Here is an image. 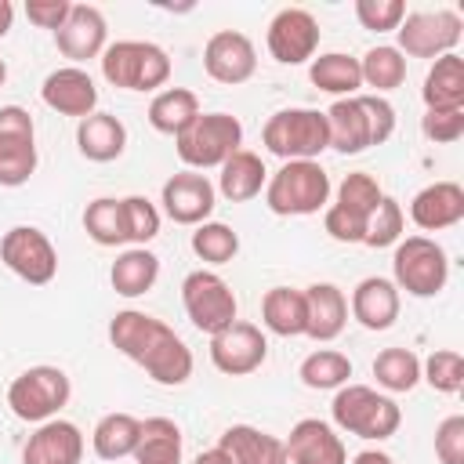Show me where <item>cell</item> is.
<instances>
[{
  "label": "cell",
  "mask_w": 464,
  "mask_h": 464,
  "mask_svg": "<svg viewBox=\"0 0 464 464\" xmlns=\"http://www.w3.org/2000/svg\"><path fill=\"white\" fill-rule=\"evenodd\" d=\"M243 145V123L232 112H199L178 138V160L188 170H207V167H221L232 152H239Z\"/></svg>",
  "instance_id": "6"
},
{
  "label": "cell",
  "mask_w": 464,
  "mask_h": 464,
  "mask_svg": "<svg viewBox=\"0 0 464 464\" xmlns=\"http://www.w3.org/2000/svg\"><path fill=\"white\" fill-rule=\"evenodd\" d=\"M399 308H402L399 286L392 279H384V276H366L352 290V301H348L352 319L359 326H366V330H388V326H395Z\"/></svg>",
  "instance_id": "21"
},
{
  "label": "cell",
  "mask_w": 464,
  "mask_h": 464,
  "mask_svg": "<svg viewBox=\"0 0 464 464\" xmlns=\"http://www.w3.org/2000/svg\"><path fill=\"white\" fill-rule=\"evenodd\" d=\"M109 341L120 355H127L130 362H138L156 384L178 388L192 377V352L188 344L156 315L138 312V308H123L109 319Z\"/></svg>",
  "instance_id": "1"
},
{
  "label": "cell",
  "mask_w": 464,
  "mask_h": 464,
  "mask_svg": "<svg viewBox=\"0 0 464 464\" xmlns=\"http://www.w3.org/2000/svg\"><path fill=\"white\" fill-rule=\"evenodd\" d=\"M355 18L370 33H392L406 18L402 0H355Z\"/></svg>",
  "instance_id": "44"
},
{
  "label": "cell",
  "mask_w": 464,
  "mask_h": 464,
  "mask_svg": "<svg viewBox=\"0 0 464 464\" xmlns=\"http://www.w3.org/2000/svg\"><path fill=\"white\" fill-rule=\"evenodd\" d=\"M11 25H14V4L11 0H0V40L11 33Z\"/></svg>",
  "instance_id": "51"
},
{
  "label": "cell",
  "mask_w": 464,
  "mask_h": 464,
  "mask_svg": "<svg viewBox=\"0 0 464 464\" xmlns=\"http://www.w3.org/2000/svg\"><path fill=\"white\" fill-rule=\"evenodd\" d=\"M138 439H141V420L130 417V413H105L94 431H91V446L102 460H123V457H134L138 450Z\"/></svg>",
  "instance_id": "33"
},
{
  "label": "cell",
  "mask_w": 464,
  "mask_h": 464,
  "mask_svg": "<svg viewBox=\"0 0 464 464\" xmlns=\"http://www.w3.org/2000/svg\"><path fill=\"white\" fill-rule=\"evenodd\" d=\"M265 203L279 218L319 214L330 203V174L319 160H290L265 181Z\"/></svg>",
  "instance_id": "2"
},
{
  "label": "cell",
  "mask_w": 464,
  "mask_h": 464,
  "mask_svg": "<svg viewBox=\"0 0 464 464\" xmlns=\"http://www.w3.org/2000/svg\"><path fill=\"white\" fill-rule=\"evenodd\" d=\"M283 442H286V464H348L344 439L337 435L334 424L319 417L297 420Z\"/></svg>",
  "instance_id": "19"
},
{
  "label": "cell",
  "mask_w": 464,
  "mask_h": 464,
  "mask_svg": "<svg viewBox=\"0 0 464 464\" xmlns=\"http://www.w3.org/2000/svg\"><path fill=\"white\" fill-rule=\"evenodd\" d=\"M373 377L384 392H413L420 384V359L410 348H384L373 359Z\"/></svg>",
  "instance_id": "38"
},
{
  "label": "cell",
  "mask_w": 464,
  "mask_h": 464,
  "mask_svg": "<svg viewBox=\"0 0 464 464\" xmlns=\"http://www.w3.org/2000/svg\"><path fill=\"white\" fill-rule=\"evenodd\" d=\"M76 149L91 163H112L127 149V127L112 112H91L76 127Z\"/></svg>",
  "instance_id": "25"
},
{
  "label": "cell",
  "mask_w": 464,
  "mask_h": 464,
  "mask_svg": "<svg viewBox=\"0 0 464 464\" xmlns=\"http://www.w3.org/2000/svg\"><path fill=\"white\" fill-rule=\"evenodd\" d=\"M40 98L58 116L83 120L91 112H98V87H94L91 72L80 69V65H62L54 72H47L44 76V87H40Z\"/></svg>",
  "instance_id": "17"
},
{
  "label": "cell",
  "mask_w": 464,
  "mask_h": 464,
  "mask_svg": "<svg viewBox=\"0 0 464 464\" xmlns=\"http://www.w3.org/2000/svg\"><path fill=\"white\" fill-rule=\"evenodd\" d=\"M352 464H395V460L388 453H381V450H362V453L352 457Z\"/></svg>",
  "instance_id": "50"
},
{
  "label": "cell",
  "mask_w": 464,
  "mask_h": 464,
  "mask_svg": "<svg viewBox=\"0 0 464 464\" xmlns=\"http://www.w3.org/2000/svg\"><path fill=\"white\" fill-rule=\"evenodd\" d=\"M69 11H72L69 0H29L25 4V18L33 25H40V29H51V33H58L65 25Z\"/></svg>",
  "instance_id": "49"
},
{
  "label": "cell",
  "mask_w": 464,
  "mask_h": 464,
  "mask_svg": "<svg viewBox=\"0 0 464 464\" xmlns=\"http://www.w3.org/2000/svg\"><path fill=\"white\" fill-rule=\"evenodd\" d=\"M330 417L341 431L359 439H392L402 424V410L392 395H381L370 384H341L330 402Z\"/></svg>",
  "instance_id": "3"
},
{
  "label": "cell",
  "mask_w": 464,
  "mask_h": 464,
  "mask_svg": "<svg viewBox=\"0 0 464 464\" xmlns=\"http://www.w3.org/2000/svg\"><path fill=\"white\" fill-rule=\"evenodd\" d=\"M420 381H428L442 395H457L464 388V355L457 348H435L420 362Z\"/></svg>",
  "instance_id": "41"
},
{
  "label": "cell",
  "mask_w": 464,
  "mask_h": 464,
  "mask_svg": "<svg viewBox=\"0 0 464 464\" xmlns=\"http://www.w3.org/2000/svg\"><path fill=\"white\" fill-rule=\"evenodd\" d=\"M450 279L446 250L428 236H406L395 243L392 257V283L410 297H435Z\"/></svg>",
  "instance_id": "8"
},
{
  "label": "cell",
  "mask_w": 464,
  "mask_h": 464,
  "mask_svg": "<svg viewBox=\"0 0 464 464\" xmlns=\"http://www.w3.org/2000/svg\"><path fill=\"white\" fill-rule=\"evenodd\" d=\"M265 44H268V54H272L279 65L312 62L315 51H319V22H315V14L304 11V7H283V11H276V18L268 22Z\"/></svg>",
  "instance_id": "14"
},
{
  "label": "cell",
  "mask_w": 464,
  "mask_h": 464,
  "mask_svg": "<svg viewBox=\"0 0 464 464\" xmlns=\"http://www.w3.org/2000/svg\"><path fill=\"white\" fill-rule=\"evenodd\" d=\"M420 130L435 145H453L464 138V109H424Z\"/></svg>",
  "instance_id": "45"
},
{
  "label": "cell",
  "mask_w": 464,
  "mask_h": 464,
  "mask_svg": "<svg viewBox=\"0 0 464 464\" xmlns=\"http://www.w3.org/2000/svg\"><path fill=\"white\" fill-rule=\"evenodd\" d=\"M105 36H109V25H105V14L94 7V4H72L65 25L54 33V44L58 51L83 69V62L91 58H102L105 51Z\"/></svg>",
  "instance_id": "18"
},
{
  "label": "cell",
  "mask_w": 464,
  "mask_h": 464,
  "mask_svg": "<svg viewBox=\"0 0 464 464\" xmlns=\"http://www.w3.org/2000/svg\"><path fill=\"white\" fill-rule=\"evenodd\" d=\"M102 76L120 91H156L170 80V54L152 40H116L102 51Z\"/></svg>",
  "instance_id": "4"
},
{
  "label": "cell",
  "mask_w": 464,
  "mask_h": 464,
  "mask_svg": "<svg viewBox=\"0 0 464 464\" xmlns=\"http://www.w3.org/2000/svg\"><path fill=\"white\" fill-rule=\"evenodd\" d=\"M304 301H308V330H304V337H312V341L341 337V330L348 326V297H344V290L334 286V283H312V286H304Z\"/></svg>",
  "instance_id": "26"
},
{
  "label": "cell",
  "mask_w": 464,
  "mask_h": 464,
  "mask_svg": "<svg viewBox=\"0 0 464 464\" xmlns=\"http://www.w3.org/2000/svg\"><path fill=\"white\" fill-rule=\"evenodd\" d=\"M366 116H370V145H384L395 134V109L381 94H362Z\"/></svg>",
  "instance_id": "48"
},
{
  "label": "cell",
  "mask_w": 464,
  "mask_h": 464,
  "mask_svg": "<svg viewBox=\"0 0 464 464\" xmlns=\"http://www.w3.org/2000/svg\"><path fill=\"white\" fill-rule=\"evenodd\" d=\"M261 323L279 337H304L308 330V301L304 290L294 286H272L261 297Z\"/></svg>",
  "instance_id": "29"
},
{
  "label": "cell",
  "mask_w": 464,
  "mask_h": 464,
  "mask_svg": "<svg viewBox=\"0 0 464 464\" xmlns=\"http://www.w3.org/2000/svg\"><path fill=\"white\" fill-rule=\"evenodd\" d=\"M83 232H87L98 246H123V243H130L123 199H112V196L91 199L87 210H83Z\"/></svg>",
  "instance_id": "35"
},
{
  "label": "cell",
  "mask_w": 464,
  "mask_h": 464,
  "mask_svg": "<svg viewBox=\"0 0 464 464\" xmlns=\"http://www.w3.org/2000/svg\"><path fill=\"white\" fill-rule=\"evenodd\" d=\"M138 464H181V428L170 417L141 420V439L134 450Z\"/></svg>",
  "instance_id": "34"
},
{
  "label": "cell",
  "mask_w": 464,
  "mask_h": 464,
  "mask_svg": "<svg viewBox=\"0 0 464 464\" xmlns=\"http://www.w3.org/2000/svg\"><path fill=\"white\" fill-rule=\"evenodd\" d=\"M72 399V381L62 366H29L22 370L11 384H7V406L18 420L25 424H44L54 420L62 413V406H69Z\"/></svg>",
  "instance_id": "5"
},
{
  "label": "cell",
  "mask_w": 464,
  "mask_h": 464,
  "mask_svg": "<svg viewBox=\"0 0 464 464\" xmlns=\"http://www.w3.org/2000/svg\"><path fill=\"white\" fill-rule=\"evenodd\" d=\"M381 199H384V192H381L377 178L366 174V170H355V174H344V181L337 185V199H334V203H337L341 210H348L352 218L370 221V214L377 210Z\"/></svg>",
  "instance_id": "40"
},
{
  "label": "cell",
  "mask_w": 464,
  "mask_h": 464,
  "mask_svg": "<svg viewBox=\"0 0 464 464\" xmlns=\"http://www.w3.org/2000/svg\"><path fill=\"white\" fill-rule=\"evenodd\" d=\"M323 116H326V130H330V149H337L344 156L370 149V116H366L362 94L337 98Z\"/></svg>",
  "instance_id": "24"
},
{
  "label": "cell",
  "mask_w": 464,
  "mask_h": 464,
  "mask_svg": "<svg viewBox=\"0 0 464 464\" xmlns=\"http://www.w3.org/2000/svg\"><path fill=\"white\" fill-rule=\"evenodd\" d=\"M435 457L439 464H464V417L453 413L435 428Z\"/></svg>",
  "instance_id": "46"
},
{
  "label": "cell",
  "mask_w": 464,
  "mask_h": 464,
  "mask_svg": "<svg viewBox=\"0 0 464 464\" xmlns=\"http://www.w3.org/2000/svg\"><path fill=\"white\" fill-rule=\"evenodd\" d=\"M359 72H362V83L373 87V94L384 98L388 91L402 87V80H406V58L399 54V47L377 44V47H370L359 58Z\"/></svg>",
  "instance_id": "37"
},
{
  "label": "cell",
  "mask_w": 464,
  "mask_h": 464,
  "mask_svg": "<svg viewBox=\"0 0 464 464\" xmlns=\"http://www.w3.org/2000/svg\"><path fill=\"white\" fill-rule=\"evenodd\" d=\"M218 450L232 464H286V442L254 424H228L218 439Z\"/></svg>",
  "instance_id": "23"
},
{
  "label": "cell",
  "mask_w": 464,
  "mask_h": 464,
  "mask_svg": "<svg viewBox=\"0 0 464 464\" xmlns=\"http://www.w3.org/2000/svg\"><path fill=\"white\" fill-rule=\"evenodd\" d=\"M218 170H221V174H218V185H214V188H218L228 203H246V199L261 196V188H265V181H268L265 160H261L257 152H250V149L232 152Z\"/></svg>",
  "instance_id": "27"
},
{
  "label": "cell",
  "mask_w": 464,
  "mask_h": 464,
  "mask_svg": "<svg viewBox=\"0 0 464 464\" xmlns=\"http://www.w3.org/2000/svg\"><path fill=\"white\" fill-rule=\"evenodd\" d=\"M402 228H406V214H402L399 199L384 196V199L377 203V210L370 214V221H366V236H362V243L373 246V250L392 246V243L402 239Z\"/></svg>",
  "instance_id": "42"
},
{
  "label": "cell",
  "mask_w": 464,
  "mask_h": 464,
  "mask_svg": "<svg viewBox=\"0 0 464 464\" xmlns=\"http://www.w3.org/2000/svg\"><path fill=\"white\" fill-rule=\"evenodd\" d=\"M4 80H7V62L0 58V87H4Z\"/></svg>",
  "instance_id": "53"
},
{
  "label": "cell",
  "mask_w": 464,
  "mask_h": 464,
  "mask_svg": "<svg viewBox=\"0 0 464 464\" xmlns=\"http://www.w3.org/2000/svg\"><path fill=\"white\" fill-rule=\"evenodd\" d=\"M192 464H232V460H228V457H225V453L214 446V450H203V453H199Z\"/></svg>",
  "instance_id": "52"
},
{
  "label": "cell",
  "mask_w": 464,
  "mask_h": 464,
  "mask_svg": "<svg viewBox=\"0 0 464 464\" xmlns=\"http://www.w3.org/2000/svg\"><path fill=\"white\" fill-rule=\"evenodd\" d=\"M160 203H163V214L174 225H192L196 228V225L210 221V214L218 207V188L199 170H178L163 181Z\"/></svg>",
  "instance_id": "15"
},
{
  "label": "cell",
  "mask_w": 464,
  "mask_h": 464,
  "mask_svg": "<svg viewBox=\"0 0 464 464\" xmlns=\"http://www.w3.org/2000/svg\"><path fill=\"white\" fill-rule=\"evenodd\" d=\"M297 377L312 392H337L352 377V359L344 352H337V348H319V352L301 359Z\"/></svg>",
  "instance_id": "36"
},
{
  "label": "cell",
  "mask_w": 464,
  "mask_h": 464,
  "mask_svg": "<svg viewBox=\"0 0 464 464\" xmlns=\"http://www.w3.org/2000/svg\"><path fill=\"white\" fill-rule=\"evenodd\" d=\"M323 228H326V236L337 239V243H362V236H366V221L352 218V214L341 210L337 203H326V210H323Z\"/></svg>",
  "instance_id": "47"
},
{
  "label": "cell",
  "mask_w": 464,
  "mask_h": 464,
  "mask_svg": "<svg viewBox=\"0 0 464 464\" xmlns=\"http://www.w3.org/2000/svg\"><path fill=\"white\" fill-rule=\"evenodd\" d=\"M123 214H127V236L134 246H145L160 236V210L145 196H123Z\"/></svg>",
  "instance_id": "43"
},
{
  "label": "cell",
  "mask_w": 464,
  "mask_h": 464,
  "mask_svg": "<svg viewBox=\"0 0 464 464\" xmlns=\"http://www.w3.org/2000/svg\"><path fill=\"white\" fill-rule=\"evenodd\" d=\"M36 127L22 105L0 109V185L18 188L36 174Z\"/></svg>",
  "instance_id": "12"
},
{
  "label": "cell",
  "mask_w": 464,
  "mask_h": 464,
  "mask_svg": "<svg viewBox=\"0 0 464 464\" xmlns=\"http://www.w3.org/2000/svg\"><path fill=\"white\" fill-rule=\"evenodd\" d=\"M0 261L29 286H44L58 276V250L36 225H14L0 239Z\"/></svg>",
  "instance_id": "11"
},
{
  "label": "cell",
  "mask_w": 464,
  "mask_h": 464,
  "mask_svg": "<svg viewBox=\"0 0 464 464\" xmlns=\"http://www.w3.org/2000/svg\"><path fill=\"white\" fill-rule=\"evenodd\" d=\"M83 460V431L72 420H44L22 446V464H80Z\"/></svg>",
  "instance_id": "20"
},
{
  "label": "cell",
  "mask_w": 464,
  "mask_h": 464,
  "mask_svg": "<svg viewBox=\"0 0 464 464\" xmlns=\"http://www.w3.org/2000/svg\"><path fill=\"white\" fill-rule=\"evenodd\" d=\"M265 359H268V337L254 323L236 319L232 326H225L210 337V362H214V370H221L228 377H246V373L261 370Z\"/></svg>",
  "instance_id": "13"
},
{
  "label": "cell",
  "mask_w": 464,
  "mask_h": 464,
  "mask_svg": "<svg viewBox=\"0 0 464 464\" xmlns=\"http://www.w3.org/2000/svg\"><path fill=\"white\" fill-rule=\"evenodd\" d=\"M192 254L207 265H228L239 254V236L225 221H203L192 232Z\"/></svg>",
  "instance_id": "39"
},
{
  "label": "cell",
  "mask_w": 464,
  "mask_h": 464,
  "mask_svg": "<svg viewBox=\"0 0 464 464\" xmlns=\"http://www.w3.org/2000/svg\"><path fill=\"white\" fill-rule=\"evenodd\" d=\"M196 116H199V98L188 87H163L149 102V123H152V130L170 134V138H178Z\"/></svg>",
  "instance_id": "31"
},
{
  "label": "cell",
  "mask_w": 464,
  "mask_h": 464,
  "mask_svg": "<svg viewBox=\"0 0 464 464\" xmlns=\"http://www.w3.org/2000/svg\"><path fill=\"white\" fill-rule=\"evenodd\" d=\"M308 76L319 91L334 94V98H352L362 87V72H359V58L341 54V51H326L319 58H312Z\"/></svg>",
  "instance_id": "32"
},
{
  "label": "cell",
  "mask_w": 464,
  "mask_h": 464,
  "mask_svg": "<svg viewBox=\"0 0 464 464\" xmlns=\"http://www.w3.org/2000/svg\"><path fill=\"white\" fill-rule=\"evenodd\" d=\"M395 33H399L402 58H442V54L457 51V44L464 36V22L450 7H435V11L406 14Z\"/></svg>",
  "instance_id": "10"
},
{
  "label": "cell",
  "mask_w": 464,
  "mask_h": 464,
  "mask_svg": "<svg viewBox=\"0 0 464 464\" xmlns=\"http://www.w3.org/2000/svg\"><path fill=\"white\" fill-rule=\"evenodd\" d=\"M181 304H185L188 323L207 337H214L218 330L239 319V301L232 286L210 268H196L181 279Z\"/></svg>",
  "instance_id": "9"
},
{
  "label": "cell",
  "mask_w": 464,
  "mask_h": 464,
  "mask_svg": "<svg viewBox=\"0 0 464 464\" xmlns=\"http://www.w3.org/2000/svg\"><path fill=\"white\" fill-rule=\"evenodd\" d=\"M160 279V257L149 246H127L109 268V283L120 297H141Z\"/></svg>",
  "instance_id": "28"
},
{
  "label": "cell",
  "mask_w": 464,
  "mask_h": 464,
  "mask_svg": "<svg viewBox=\"0 0 464 464\" xmlns=\"http://www.w3.org/2000/svg\"><path fill=\"white\" fill-rule=\"evenodd\" d=\"M203 69H207V76L218 80V83H228V87L246 83V80L257 72V51H254V44H250L246 33H239V29H221V33H214V36L207 40V47H203Z\"/></svg>",
  "instance_id": "16"
},
{
  "label": "cell",
  "mask_w": 464,
  "mask_h": 464,
  "mask_svg": "<svg viewBox=\"0 0 464 464\" xmlns=\"http://www.w3.org/2000/svg\"><path fill=\"white\" fill-rule=\"evenodd\" d=\"M410 218L424 232L453 228L457 221H464V188L457 181H431V185H424L413 196V203H410Z\"/></svg>",
  "instance_id": "22"
},
{
  "label": "cell",
  "mask_w": 464,
  "mask_h": 464,
  "mask_svg": "<svg viewBox=\"0 0 464 464\" xmlns=\"http://www.w3.org/2000/svg\"><path fill=\"white\" fill-rule=\"evenodd\" d=\"M261 141L283 163H290V160H315L323 149H330L326 116L319 109H279V112H272L265 120Z\"/></svg>",
  "instance_id": "7"
},
{
  "label": "cell",
  "mask_w": 464,
  "mask_h": 464,
  "mask_svg": "<svg viewBox=\"0 0 464 464\" xmlns=\"http://www.w3.org/2000/svg\"><path fill=\"white\" fill-rule=\"evenodd\" d=\"M424 109H464V58L457 51L435 58L420 87Z\"/></svg>",
  "instance_id": "30"
}]
</instances>
